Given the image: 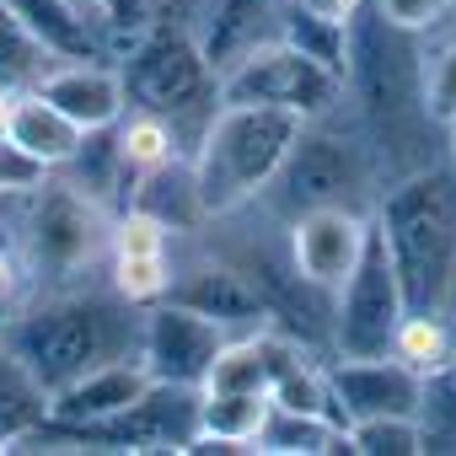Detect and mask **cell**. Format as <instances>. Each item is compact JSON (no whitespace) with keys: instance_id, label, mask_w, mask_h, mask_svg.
Returning <instances> with one entry per match:
<instances>
[{"instance_id":"cell-10","label":"cell","mask_w":456,"mask_h":456,"mask_svg":"<svg viewBox=\"0 0 456 456\" xmlns=\"http://www.w3.org/2000/svg\"><path fill=\"white\" fill-rule=\"evenodd\" d=\"M370 242V215L354 209V204H317V209H301L290 215V264H296V280L333 296L349 269L360 264Z\"/></svg>"},{"instance_id":"cell-19","label":"cell","mask_w":456,"mask_h":456,"mask_svg":"<svg viewBox=\"0 0 456 456\" xmlns=\"http://www.w3.org/2000/svg\"><path fill=\"white\" fill-rule=\"evenodd\" d=\"M269 413V392H242V387H199V429L209 440H225L237 451H258V429Z\"/></svg>"},{"instance_id":"cell-26","label":"cell","mask_w":456,"mask_h":456,"mask_svg":"<svg viewBox=\"0 0 456 456\" xmlns=\"http://www.w3.org/2000/svg\"><path fill=\"white\" fill-rule=\"evenodd\" d=\"M344 429H349V451H354V456H419V451H429L424 419H408V413L354 419V424H344Z\"/></svg>"},{"instance_id":"cell-17","label":"cell","mask_w":456,"mask_h":456,"mask_svg":"<svg viewBox=\"0 0 456 456\" xmlns=\"http://www.w3.org/2000/svg\"><path fill=\"white\" fill-rule=\"evenodd\" d=\"M204 17L209 22H199L193 33H199L204 60L220 76L232 60H242L253 44H264V38L280 33V0H209Z\"/></svg>"},{"instance_id":"cell-21","label":"cell","mask_w":456,"mask_h":456,"mask_svg":"<svg viewBox=\"0 0 456 456\" xmlns=\"http://www.w3.org/2000/svg\"><path fill=\"white\" fill-rule=\"evenodd\" d=\"M392 354H397L413 376L435 381V376L456 360V312H451V306L408 312L403 328H397V338H392Z\"/></svg>"},{"instance_id":"cell-29","label":"cell","mask_w":456,"mask_h":456,"mask_svg":"<svg viewBox=\"0 0 456 456\" xmlns=\"http://www.w3.org/2000/svg\"><path fill=\"white\" fill-rule=\"evenodd\" d=\"M28 264H22V253L12 248V237H0V322H6L22 301H28Z\"/></svg>"},{"instance_id":"cell-35","label":"cell","mask_w":456,"mask_h":456,"mask_svg":"<svg viewBox=\"0 0 456 456\" xmlns=\"http://www.w3.org/2000/svg\"><path fill=\"white\" fill-rule=\"evenodd\" d=\"M445 134H451V161H456V124H451V129H445Z\"/></svg>"},{"instance_id":"cell-37","label":"cell","mask_w":456,"mask_h":456,"mask_svg":"<svg viewBox=\"0 0 456 456\" xmlns=\"http://www.w3.org/2000/svg\"><path fill=\"white\" fill-rule=\"evenodd\" d=\"M0 349H6V338H0Z\"/></svg>"},{"instance_id":"cell-13","label":"cell","mask_w":456,"mask_h":456,"mask_svg":"<svg viewBox=\"0 0 456 456\" xmlns=\"http://www.w3.org/2000/svg\"><path fill=\"white\" fill-rule=\"evenodd\" d=\"M167 301H183V306L215 317L220 328H242V333L264 328L269 312H274L269 296H264V285H258L248 269H232V264H193V269H183V274L172 269Z\"/></svg>"},{"instance_id":"cell-20","label":"cell","mask_w":456,"mask_h":456,"mask_svg":"<svg viewBox=\"0 0 456 456\" xmlns=\"http://www.w3.org/2000/svg\"><path fill=\"white\" fill-rule=\"evenodd\" d=\"M258 451H285V456H328V451H349V429L328 413H301V408H280L269 403L264 429H258Z\"/></svg>"},{"instance_id":"cell-23","label":"cell","mask_w":456,"mask_h":456,"mask_svg":"<svg viewBox=\"0 0 456 456\" xmlns=\"http://www.w3.org/2000/svg\"><path fill=\"white\" fill-rule=\"evenodd\" d=\"M60 60L0 6V92L6 97H22V92H38V81L54 70Z\"/></svg>"},{"instance_id":"cell-15","label":"cell","mask_w":456,"mask_h":456,"mask_svg":"<svg viewBox=\"0 0 456 456\" xmlns=\"http://www.w3.org/2000/svg\"><path fill=\"white\" fill-rule=\"evenodd\" d=\"M145 392H151V370L140 365V354H124V360H108V365L76 376L70 387H60L49 419L65 424V429H86V424H102V419L124 413Z\"/></svg>"},{"instance_id":"cell-31","label":"cell","mask_w":456,"mask_h":456,"mask_svg":"<svg viewBox=\"0 0 456 456\" xmlns=\"http://www.w3.org/2000/svg\"><path fill=\"white\" fill-rule=\"evenodd\" d=\"M285 6H301V12L328 17V22H354V12L365 6V0H285Z\"/></svg>"},{"instance_id":"cell-30","label":"cell","mask_w":456,"mask_h":456,"mask_svg":"<svg viewBox=\"0 0 456 456\" xmlns=\"http://www.w3.org/2000/svg\"><path fill=\"white\" fill-rule=\"evenodd\" d=\"M38 177H44V167H38V161H28L6 134H0V199H12V193L33 188Z\"/></svg>"},{"instance_id":"cell-16","label":"cell","mask_w":456,"mask_h":456,"mask_svg":"<svg viewBox=\"0 0 456 456\" xmlns=\"http://www.w3.org/2000/svg\"><path fill=\"white\" fill-rule=\"evenodd\" d=\"M6 140H12L28 161H38L44 172H60V167H70V161L81 156L86 129H81L76 118H65L49 97L22 92V97H12V124H6Z\"/></svg>"},{"instance_id":"cell-1","label":"cell","mask_w":456,"mask_h":456,"mask_svg":"<svg viewBox=\"0 0 456 456\" xmlns=\"http://www.w3.org/2000/svg\"><path fill=\"white\" fill-rule=\"evenodd\" d=\"M140 317H145V306H129L113 290L70 285V290L22 301L0 322V338L54 397L60 387H70L76 376H86L97 365L140 354Z\"/></svg>"},{"instance_id":"cell-2","label":"cell","mask_w":456,"mask_h":456,"mask_svg":"<svg viewBox=\"0 0 456 456\" xmlns=\"http://www.w3.org/2000/svg\"><path fill=\"white\" fill-rule=\"evenodd\" d=\"M370 225L397 269L408 312L445 306L456 290V161H424L397 177Z\"/></svg>"},{"instance_id":"cell-22","label":"cell","mask_w":456,"mask_h":456,"mask_svg":"<svg viewBox=\"0 0 456 456\" xmlns=\"http://www.w3.org/2000/svg\"><path fill=\"white\" fill-rule=\"evenodd\" d=\"M113 145H118L124 167L134 172V183H140L145 172H161V167L183 161L177 129H172L167 118H156V113H140V108H124V118L113 124Z\"/></svg>"},{"instance_id":"cell-8","label":"cell","mask_w":456,"mask_h":456,"mask_svg":"<svg viewBox=\"0 0 456 456\" xmlns=\"http://www.w3.org/2000/svg\"><path fill=\"white\" fill-rule=\"evenodd\" d=\"M328 118L317 124H301L285 167L274 172V183L264 188L285 215H301V209H317V204H354L349 193L365 188V156L360 145H349L344 134H328L322 129ZM360 209V204H354Z\"/></svg>"},{"instance_id":"cell-7","label":"cell","mask_w":456,"mask_h":456,"mask_svg":"<svg viewBox=\"0 0 456 456\" xmlns=\"http://www.w3.org/2000/svg\"><path fill=\"white\" fill-rule=\"evenodd\" d=\"M408 317L397 269L370 225V242L360 253V264L349 269V280L333 290V354L344 360H370V354H392V338Z\"/></svg>"},{"instance_id":"cell-12","label":"cell","mask_w":456,"mask_h":456,"mask_svg":"<svg viewBox=\"0 0 456 456\" xmlns=\"http://www.w3.org/2000/svg\"><path fill=\"white\" fill-rule=\"evenodd\" d=\"M54 60H113L118 33L113 17L92 0H0Z\"/></svg>"},{"instance_id":"cell-3","label":"cell","mask_w":456,"mask_h":456,"mask_svg":"<svg viewBox=\"0 0 456 456\" xmlns=\"http://www.w3.org/2000/svg\"><path fill=\"white\" fill-rule=\"evenodd\" d=\"M296 134H301L296 113L253 108V102H220L188 151V172H193V193H199L204 220L237 215L242 204L264 199V188L285 167Z\"/></svg>"},{"instance_id":"cell-14","label":"cell","mask_w":456,"mask_h":456,"mask_svg":"<svg viewBox=\"0 0 456 456\" xmlns=\"http://www.w3.org/2000/svg\"><path fill=\"white\" fill-rule=\"evenodd\" d=\"M38 97H49L65 118H76L86 134L92 129H113L129 108L124 97V76L118 65L108 60H60L44 81H38Z\"/></svg>"},{"instance_id":"cell-4","label":"cell","mask_w":456,"mask_h":456,"mask_svg":"<svg viewBox=\"0 0 456 456\" xmlns=\"http://www.w3.org/2000/svg\"><path fill=\"white\" fill-rule=\"evenodd\" d=\"M12 204V248L28 264V280L65 285L108 264V237H113V215L97 204L81 183L65 172H44L33 188L0 199Z\"/></svg>"},{"instance_id":"cell-24","label":"cell","mask_w":456,"mask_h":456,"mask_svg":"<svg viewBox=\"0 0 456 456\" xmlns=\"http://www.w3.org/2000/svg\"><path fill=\"white\" fill-rule=\"evenodd\" d=\"M424 38H429V49L419 54V102H424L429 124L451 129L456 124V22H451V33L435 28Z\"/></svg>"},{"instance_id":"cell-9","label":"cell","mask_w":456,"mask_h":456,"mask_svg":"<svg viewBox=\"0 0 456 456\" xmlns=\"http://www.w3.org/2000/svg\"><path fill=\"white\" fill-rule=\"evenodd\" d=\"M225 338H232V328H220L215 317H204L183 301H156L140 317V365L151 370V381L204 387Z\"/></svg>"},{"instance_id":"cell-36","label":"cell","mask_w":456,"mask_h":456,"mask_svg":"<svg viewBox=\"0 0 456 456\" xmlns=\"http://www.w3.org/2000/svg\"><path fill=\"white\" fill-rule=\"evenodd\" d=\"M451 22H456V0H451Z\"/></svg>"},{"instance_id":"cell-34","label":"cell","mask_w":456,"mask_h":456,"mask_svg":"<svg viewBox=\"0 0 456 456\" xmlns=\"http://www.w3.org/2000/svg\"><path fill=\"white\" fill-rule=\"evenodd\" d=\"M92 6H102V12H108V17H113V6H118V0H92Z\"/></svg>"},{"instance_id":"cell-28","label":"cell","mask_w":456,"mask_h":456,"mask_svg":"<svg viewBox=\"0 0 456 456\" xmlns=\"http://www.w3.org/2000/svg\"><path fill=\"white\" fill-rule=\"evenodd\" d=\"M188 17V0H118L113 6V33H118V44L129 38V33H140V28H156V22H183ZM118 60V54H113Z\"/></svg>"},{"instance_id":"cell-25","label":"cell","mask_w":456,"mask_h":456,"mask_svg":"<svg viewBox=\"0 0 456 456\" xmlns=\"http://www.w3.org/2000/svg\"><path fill=\"white\" fill-rule=\"evenodd\" d=\"M108 290L124 296L129 306H156L172 290V258L167 253H113L108 258Z\"/></svg>"},{"instance_id":"cell-11","label":"cell","mask_w":456,"mask_h":456,"mask_svg":"<svg viewBox=\"0 0 456 456\" xmlns=\"http://www.w3.org/2000/svg\"><path fill=\"white\" fill-rule=\"evenodd\" d=\"M328 387H333V408L344 424L381 419V413H408V419L429 413V381L413 376L397 354H370V360L338 354L328 365Z\"/></svg>"},{"instance_id":"cell-33","label":"cell","mask_w":456,"mask_h":456,"mask_svg":"<svg viewBox=\"0 0 456 456\" xmlns=\"http://www.w3.org/2000/svg\"><path fill=\"white\" fill-rule=\"evenodd\" d=\"M6 124H12V97L0 92V134H6Z\"/></svg>"},{"instance_id":"cell-18","label":"cell","mask_w":456,"mask_h":456,"mask_svg":"<svg viewBox=\"0 0 456 456\" xmlns=\"http://www.w3.org/2000/svg\"><path fill=\"white\" fill-rule=\"evenodd\" d=\"M49 387L12 354V349H0V451H17L33 429L49 424Z\"/></svg>"},{"instance_id":"cell-27","label":"cell","mask_w":456,"mask_h":456,"mask_svg":"<svg viewBox=\"0 0 456 456\" xmlns=\"http://www.w3.org/2000/svg\"><path fill=\"white\" fill-rule=\"evenodd\" d=\"M370 12H376L381 22H392V28L424 38V33H435V28L451 22V0H370Z\"/></svg>"},{"instance_id":"cell-32","label":"cell","mask_w":456,"mask_h":456,"mask_svg":"<svg viewBox=\"0 0 456 456\" xmlns=\"http://www.w3.org/2000/svg\"><path fill=\"white\" fill-rule=\"evenodd\" d=\"M429 392H440V397H445V408H456V360H451V365L429 381Z\"/></svg>"},{"instance_id":"cell-5","label":"cell","mask_w":456,"mask_h":456,"mask_svg":"<svg viewBox=\"0 0 456 456\" xmlns=\"http://www.w3.org/2000/svg\"><path fill=\"white\" fill-rule=\"evenodd\" d=\"M118 76H124V97L129 108L140 113H156L177 129H199L209 124V113L220 108L215 97V65L204 60L199 49V33L188 22H156V28H140L118 44Z\"/></svg>"},{"instance_id":"cell-6","label":"cell","mask_w":456,"mask_h":456,"mask_svg":"<svg viewBox=\"0 0 456 456\" xmlns=\"http://www.w3.org/2000/svg\"><path fill=\"white\" fill-rule=\"evenodd\" d=\"M215 97L220 102H253V108H280L296 113L301 124L333 118L344 102V76L328 70L322 60L301 54L296 44H285L280 33L253 44L242 60H232L215 76Z\"/></svg>"}]
</instances>
